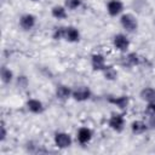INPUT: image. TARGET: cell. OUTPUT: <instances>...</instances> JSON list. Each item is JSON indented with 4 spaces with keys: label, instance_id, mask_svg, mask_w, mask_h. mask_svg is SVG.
<instances>
[{
    "label": "cell",
    "instance_id": "1",
    "mask_svg": "<svg viewBox=\"0 0 155 155\" xmlns=\"http://www.w3.org/2000/svg\"><path fill=\"white\" fill-rule=\"evenodd\" d=\"M119 22H120V25L122 27V29H125L127 33H134V31H137L138 25H139L137 17L133 13H130V12L122 13L120 16Z\"/></svg>",
    "mask_w": 155,
    "mask_h": 155
},
{
    "label": "cell",
    "instance_id": "2",
    "mask_svg": "<svg viewBox=\"0 0 155 155\" xmlns=\"http://www.w3.org/2000/svg\"><path fill=\"white\" fill-rule=\"evenodd\" d=\"M126 125V120L122 113H111L109 119H108V126L110 130H113L114 132H122Z\"/></svg>",
    "mask_w": 155,
    "mask_h": 155
},
{
    "label": "cell",
    "instance_id": "3",
    "mask_svg": "<svg viewBox=\"0 0 155 155\" xmlns=\"http://www.w3.org/2000/svg\"><path fill=\"white\" fill-rule=\"evenodd\" d=\"M113 46L116 51L121 52V53H126L130 48V45H131V41L128 39V36L124 33H117L113 36Z\"/></svg>",
    "mask_w": 155,
    "mask_h": 155
},
{
    "label": "cell",
    "instance_id": "4",
    "mask_svg": "<svg viewBox=\"0 0 155 155\" xmlns=\"http://www.w3.org/2000/svg\"><path fill=\"white\" fill-rule=\"evenodd\" d=\"M91 97H92V91L86 85H80V86H76L75 88H73L71 98L75 102H86V101L91 99Z\"/></svg>",
    "mask_w": 155,
    "mask_h": 155
},
{
    "label": "cell",
    "instance_id": "5",
    "mask_svg": "<svg viewBox=\"0 0 155 155\" xmlns=\"http://www.w3.org/2000/svg\"><path fill=\"white\" fill-rule=\"evenodd\" d=\"M53 143L58 149H67L69 147H71L73 144V138L68 132H56L53 136Z\"/></svg>",
    "mask_w": 155,
    "mask_h": 155
},
{
    "label": "cell",
    "instance_id": "6",
    "mask_svg": "<svg viewBox=\"0 0 155 155\" xmlns=\"http://www.w3.org/2000/svg\"><path fill=\"white\" fill-rule=\"evenodd\" d=\"M120 64L125 68H133V67H138L142 64V57L137 53V52H126L121 59H120Z\"/></svg>",
    "mask_w": 155,
    "mask_h": 155
},
{
    "label": "cell",
    "instance_id": "7",
    "mask_svg": "<svg viewBox=\"0 0 155 155\" xmlns=\"http://www.w3.org/2000/svg\"><path fill=\"white\" fill-rule=\"evenodd\" d=\"M107 102L114 107H116L119 110L125 111L127 110L128 105H130V97L126 94H121V96H108Z\"/></svg>",
    "mask_w": 155,
    "mask_h": 155
},
{
    "label": "cell",
    "instance_id": "8",
    "mask_svg": "<svg viewBox=\"0 0 155 155\" xmlns=\"http://www.w3.org/2000/svg\"><path fill=\"white\" fill-rule=\"evenodd\" d=\"M18 24L21 29H23L24 31H29L36 25V16L33 13H23L19 17Z\"/></svg>",
    "mask_w": 155,
    "mask_h": 155
},
{
    "label": "cell",
    "instance_id": "9",
    "mask_svg": "<svg viewBox=\"0 0 155 155\" xmlns=\"http://www.w3.org/2000/svg\"><path fill=\"white\" fill-rule=\"evenodd\" d=\"M124 2L121 0H109L107 2V12L110 17H117L124 13Z\"/></svg>",
    "mask_w": 155,
    "mask_h": 155
},
{
    "label": "cell",
    "instance_id": "10",
    "mask_svg": "<svg viewBox=\"0 0 155 155\" xmlns=\"http://www.w3.org/2000/svg\"><path fill=\"white\" fill-rule=\"evenodd\" d=\"M93 138V132L90 127H86V126H82L76 132V140L79 144L81 145H86L88 144Z\"/></svg>",
    "mask_w": 155,
    "mask_h": 155
},
{
    "label": "cell",
    "instance_id": "11",
    "mask_svg": "<svg viewBox=\"0 0 155 155\" xmlns=\"http://www.w3.org/2000/svg\"><path fill=\"white\" fill-rule=\"evenodd\" d=\"M25 107H27V110L29 113L35 114V115H40V114H42L45 111L44 103L38 98H29L25 102Z\"/></svg>",
    "mask_w": 155,
    "mask_h": 155
},
{
    "label": "cell",
    "instance_id": "12",
    "mask_svg": "<svg viewBox=\"0 0 155 155\" xmlns=\"http://www.w3.org/2000/svg\"><path fill=\"white\" fill-rule=\"evenodd\" d=\"M107 65V61L104 54L97 52L91 54V68L93 71H102Z\"/></svg>",
    "mask_w": 155,
    "mask_h": 155
},
{
    "label": "cell",
    "instance_id": "13",
    "mask_svg": "<svg viewBox=\"0 0 155 155\" xmlns=\"http://www.w3.org/2000/svg\"><path fill=\"white\" fill-rule=\"evenodd\" d=\"M71 92L73 88H70L69 86L64 85V84H58L54 88V96L58 101H68L69 98H71Z\"/></svg>",
    "mask_w": 155,
    "mask_h": 155
},
{
    "label": "cell",
    "instance_id": "14",
    "mask_svg": "<svg viewBox=\"0 0 155 155\" xmlns=\"http://www.w3.org/2000/svg\"><path fill=\"white\" fill-rule=\"evenodd\" d=\"M80 39H81V34L76 27H74V25L65 27V36H64L65 41H68L70 44H75V42H79Z\"/></svg>",
    "mask_w": 155,
    "mask_h": 155
},
{
    "label": "cell",
    "instance_id": "15",
    "mask_svg": "<svg viewBox=\"0 0 155 155\" xmlns=\"http://www.w3.org/2000/svg\"><path fill=\"white\" fill-rule=\"evenodd\" d=\"M130 128H131V132L132 134L134 136H140V134H144L148 130H149V126L145 121L143 120H133L130 125Z\"/></svg>",
    "mask_w": 155,
    "mask_h": 155
},
{
    "label": "cell",
    "instance_id": "16",
    "mask_svg": "<svg viewBox=\"0 0 155 155\" xmlns=\"http://www.w3.org/2000/svg\"><path fill=\"white\" fill-rule=\"evenodd\" d=\"M51 16L58 21L65 19L68 17V8L64 5H54L51 7Z\"/></svg>",
    "mask_w": 155,
    "mask_h": 155
},
{
    "label": "cell",
    "instance_id": "17",
    "mask_svg": "<svg viewBox=\"0 0 155 155\" xmlns=\"http://www.w3.org/2000/svg\"><path fill=\"white\" fill-rule=\"evenodd\" d=\"M0 79H1V82L4 85H10L15 80V74H13V71L8 67L1 65V69H0Z\"/></svg>",
    "mask_w": 155,
    "mask_h": 155
},
{
    "label": "cell",
    "instance_id": "18",
    "mask_svg": "<svg viewBox=\"0 0 155 155\" xmlns=\"http://www.w3.org/2000/svg\"><path fill=\"white\" fill-rule=\"evenodd\" d=\"M103 74V78L107 80V81H115L119 76V73H117V69L114 67V65H109L107 64L105 68L101 71Z\"/></svg>",
    "mask_w": 155,
    "mask_h": 155
},
{
    "label": "cell",
    "instance_id": "19",
    "mask_svg": "<svg viewBox=\"0 0 155 155\" xmlns=\"http://www.w3.org/2000/svg\"><path fill=\"white\" fill-rule=\"evenodd\" d=\"M139 98L148 103V102H151V101H155V87H144L139 91Z\"/></svg>",
    "mask_w": 155,
    "mask_h": 155
},
{
    "label": "cell",
    "instance_id": "20",
    "mask_svg": "<svg viewBox=\"0 0 155 155\" xmlns=\"http://www.w3.org/2000/svg\"><path fill=\"white\" fill-rule=\"evenodd\" d=\"M65 36V27L64 25H59V27H54L52 30V39L58 41V40H64Z\"/></svg>",
    "mask_w": 155,
    "mask_h": 155
},
{
    "label": "cell",
    "instance_id": "21",
    "mask_svg": "<svg viewBox=\"0 0 155 155\" xmlns=\"http://www.w3.org/2000/svg\"><path fill=\"white\" fill-rule=\"evenodd\" d=\"M16 86L21 90H25L29 86V79L27 78V75H23V74L18 75L16 78Z\"/></svg>",
    "mask_w": 155,
    "mask_h": 155
},
{
    "label": "cell",
    "instance_id": "22",
    "mask_svg": "<svg viewBox=\"0 0 155 155\" xmlns=\"http://www.w3.org/2000/svg\"><path fill=\"white\" fill-rule=\"evenodd\" d=\"M82 5V0H64V6L70 10V11H75L79 7H81Z\"/></svg>",
    "mask_w": 155,
    "mask_h": 155
},
{
    "label": "cell",
    "instance_id": "23",
    "mask_svg": "<svg viewBox=\"0 0 155 155\" xmlns=\"http://www.w3.org/2000/svg\"><path fill=\"white\" fill-rule=\"evenodd\" d=\"M40 144H38V143H35V142H33V140H30V142H28L27 144H25V149H27V151H29V153H42V151H45L44 149H40Z\"/></svg>",
    "mask_w": 155,
    "mask_h": 155
},
{
    "label": "cell",
    "instance_id": "24",
    "mask_svg": "<svg viewBox=\"0 0 155 155\" xmlns=\"http://www.w3.org/2000/svg\"><path fill=\"white\" fill-rule=\"evenodd\" d=\"M7 138V127H6V124L4 120H1L0 122V142L4 143Z\"/></svg>",
    "mask_w": 155,
    "mask_h": 155
},
{
    "label": "cell",
    "instance_id": "25",
    "mask_svg": "<svg viewBox=\"0 0 155 155\" xmlns=\"http://www.w3.org/2000/svg\"><path fill=\"white\" fill-rule=\"evenodd\" d=\"M144 113H145L148 116L155 114V101H151V102H148V103H147Z\"/></svg>",
    "mask_w": 155,
    "mask_h": 155
},
{
    "label": "cell",
    "instance_id": "26",
    "mask_svg": "<svg viewBox=\"0 0 155 155\" xmlns=\"http://www.w3.org/2000/svg\"><path fill=\"white\" fill-rule=\"evenodd\" d=\"M147 124L149 126V130H155V114L149 115V119H148Z\"/></svg>",
    "mask_w": 155,
    "mask_h": 155
},
{
    "label": "cell",
    "instance_id": "27",
    "mask_svg": "<svg viewBox=\"0 0 155 155\" xmlns=\"http://www.w3.org/2000/svg\"><path fill=\"white\" fill-rule=\"evenodd\" d=\"M30 1H33V2H36V1H40V0H30Z\"/></svg>",
    "mask_w": 155,
    "mask_h": 155
}]
</instances>
